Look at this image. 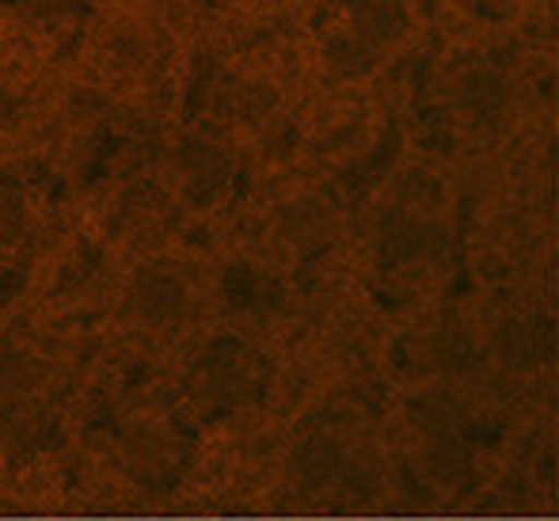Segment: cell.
I'll return each instance as SVG.
<instances>
[{
  "instance_id": "cell-1",
  "label": "cell",
  "mask_w": 559,
  "mask_h": 521,
  "mask_svg": "<svg viewBox=\"0 0 559 521\" xmlns=\"http://www.w3.org/2000/svg\"><path fill=\"white\" fill-rule=\"evenodd\" d=\"M31 12H43V15H58L66 8H73V0H27Z\"/></svg>"
}]
</instances>
